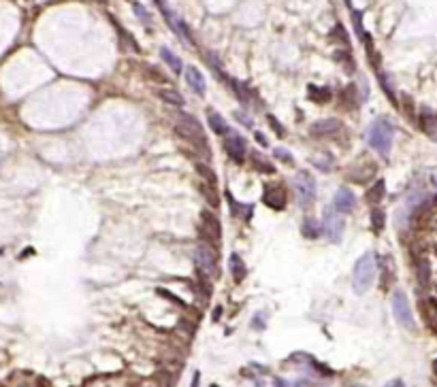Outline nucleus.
<instances>
[{"mask_svg":"<svg viewBox=\"0 0 437 387\" xmlns=\"http://www.w3.org/2000/svg\"><path fill=\"white\" fill-rule=\"evenodd\" d=\"M230 274H232V279H235L237 283H241V281L248 277V266H246V262H243V260H241V255H237V253H232V255H230Z\"/></svg>","mask_w":437,"mask_h":387,"instance_id":"2eb2a0df","label":"nucleus"},{"mask_svg":"<svg viewBox=\"0 0 437 387\" xmlns=\"http://www.w3.org/2000/svg\"><path fill=\"white\" fill-rule=\"evenodd\" d=\"M224 149H226V154H229V157L232 162L241 164L243 160H246V140H243L241 136H230L224 143Z\"/></svg>","mask_w":437,"mask_h":387,"instance_id":"9b49d317","label":"nucleus"},{"mask_svg":"<svg viewBox=\"0 0 437 387\" xmlns=\"http://www.w3.org/2000/svg\"><path fill=\"white\" fill-rule=\"evenodd\" d=\"M186 81H188V85L194 90V94H199V96H203L205 94V90H207V85H205V77L199 73V68H194V66H188L186 68Z\"/></svg>","mask_w":437,"mask_h":387,"instance_id":"f8f14e48","label":"nucleus"},{"mask_svg":"<svg viewBox=\"0 0 437 387\" xmlns=\"http://www.w3.org/2000/svg\"><path fill=\"white\" fill-rule=\"evenodd\" d=\"M226 198H229V202H230V209H232V215H237V217H243V219H250L252 217V207L250 204H239L237 200H232V196L229 192H226Z\"/></svg>","mask_w":437,"mask_h":387,"instance_id":"5701e85b","label":"nucleus"},{"mask_svg":"<svg viewBox=\"0 0 437 387\" xmlns=\"http://www.w3.org/2000/svg\"><path fill=\"white\" fill-rule=\"evenodd\" d=\"M393 136H395V126L390 124L388 119H380L371 126L369 130V145L374 147L377 154L382 157H388L390 155V147H393Z\"/></svg>","mask_w":437,"mask_h":387,"instance_id":"f03ea898","label":"nucleus"},{"mask_svg":"<svg viewBox=\"0 0 437 387\" xmlns=\"http://www.w3.org/2000/svg\"><path fill=\"white\" fill-rule=\"evenodd\" d=\"M196 173L201 174V179L205 181V183H209V185H218V177H215V173L207 166V164L196 162Z\"/></svg>","mask_w":437,"mask_h":387,"instance_id":"c85d7f7f","label":"nucleus"},{"mask_svg":"<svg viewBox=\"0 0 437 387\" xmlns=\"http://www.w3.org/2000/svg\"><path fill=\"white\" fill-rule=\"evenodd\" d=\"M160 56H162V60H165V62L168 64V66H171L173 73H177V75L182 73V62H179V58L175 56L171 49H166V47H162V49H160Z\"/></svg>","mask_w":437,"mask_h":387,"instance_id":"bb28decb","label":"nucleus"},{"mask_svg":"<svg viewBox=\"0 0 437 387\" xmlns=\"http://www.w3.org/2000/svg\"><path fill=\"white\" fill-rule=\"evenodd\" d=\"M418 277H420V283H424V285L429 283L431 272H429V264H427V260H420V262H418Z\"/></svg>","mask_w":437,"mask_h":387,"instance_id":"2f4dec72","label":"nucleus"},{"mask_svg":"<svg viewBox=\"0 0 437 387\" xmlns=\"http://www.w3.org/2000/svg\"><path fill=\"white\" fill-rule=\"evenodd\" d=\"M267 121H269V124H271V130L275 132L279 138H284V136H286V130H284V128H282V124H279V121H277V117H275V115H267Z\"/></svg>","mask_w":437,"mask_h":387,"instance_id":"7c9ffc66","label":"nucleus"},{"mask_svg":"<svg viewBox=\"0 0 437 387\" xmlns=\"http://www.w3.org/2000/svg\"><path fill=\"white\" fill-rule=\"evenodd\" d=\"M254 136H256V140H258V143H260V145H262V147H265V145H269V143H267V138H265V134H260V132H256V134H254Z\"/></svg>","mask_w":437,"mask_h":387,"instance_id":"4c0bfd02","label":"nucleus"},{"mask_svg":"<svg viewBox=\"0 0 437 387\" xmlns=\"http://www.w3.org/2000/svg\"><path fill=\"white\" fill-rule=\"evenodd\" d=\"M384 226H386V215H384L382 209H371V230H374L375 234H380L384 230Z\"/></svg>","mask_w":437,"mask_h":387,"instance_id":"393cba45","label":"nucleus"},{"mask_svg":"<svg viewBox=\"0 0 437 387\" xmlns=\"http://www.w3.org/2000/svg\"><path fill=\"white\" fill-rule=\"evenodd\" d=\"M339 102H341V107L346 109V111H352V109H356V107H358L356 85H354V83L346 85V90H343V92L339 94Z\"/></svg>","mask_w":437,"mask_h":387,"instance_id":"4468645a","label":"nucleus"},{"mask_svg":"<svg viewBox=\"0 0 437 387\" xmlns=\"http://www.w3.org/2000/svg\"><path fill=\"white\" fill-rule=\"evenodd\" d=\"M237 119H239V121H243V124H246L248 128H252V126H254V124H252V119H248V117H246V115H241V113H237Z\"/></svg>","mask_w":437,"mask_h":387,"instance_id":"c9c22d12","label":"nucleus"},{"mask_svg":"<svg viewBox=\"0 0 437 387\" xmlns=\"http://www.w3.org/2000/svg\"><path fill=\"white\" fill-rule=\"evenodd\" d=\"M158 98L160 100H165L166 104H173V107H184L186 104V100H184V96L179 94L177 90H158Z\"/></svg>","mask_w":437,"mask_h":387,"instance_id":"f3484780","label":"nucleus"},{"mask_svg":"<svg viewBox=\"0 0 437 387\" xmlns=\"http://www.w3.org/2000/svg\"><path fill=\"white\" fill-rule=\"evenodd\" d=\"M250 157H252V166L256 168V171H260V173H267V174H273L275 173V166L267 160L262 154H258V151H252L250 154Z\"/></svg>","mask_w":437,"mask_h":387,"instance_id":"dca6fc26","label":"nucleus"},{"mask_svg":"<svg viewBox=\"0 0 437 387\" xmlns=\"http://www.w3.org/2000/svg\"><path fill=\"white\" fill-rule=\"evenodd\" d=\"M158 294H160V296H162V298H168V300H173V302H177V304H184V302H182V300H177V298H175V296H173V294H171V291H165V290H158Z\"/></svg>","mask_w":437,"mask_h":387,"instance_id":"f704fd0d","label":"nucleus"},{"mask_svg":"<svg viewBox=\"0 0 437 387\" xmlns=\"http://www.w3.org/2000/svg\"><path fill=\"white\" fill-rule=\"evenodd\" d=\"M374 279H375V257H374V253H365L354 264V272H352L354 291H356V294H365L371 287V283H374Z\"/></svg>","mask_w":437,"mask_h":387,"instance_id":"7ed1b4c3","label":"nucleus"},{"mask_svg":"<svg viewBox=\"0 0 437 387\" xmlns=\"http://www.w3.org/2000/svg\"><path fill=\"white\" fill-rule=\"evenodd\" d=\"M273 155L279 157V160L286 162V164H292V162H294V160H292V154H288V151H286V149H282V147H277L275 151H273Z\"/></svg>","mask_w":437,"mask_h":387,"instance_id":"473e14b6","label":"nucleus"},{"mask_svg":"<svg viewBox=\"0 0 437 387\" xmlns=\"http://www.w3.org/2000/svg\"><path fill=\"white\" fill-rule=\"evenodd\" d=\"M201 240L211 247L213 251H220V238H222V224H220L218 215L213 211L203 209L201 211V228H199Z\"/></svg>","mask_w":437,"mask_h":387,"instance_id":"20e7f679","label":"nucleus"},{"mask_svg":"<svg viewBox=\"0 0 437 387\" xmlns=\"http://www.w3.org/2000/svg\"><path fill=\"white\" fill-rule=\"evenodd\" d=\"M252 324H254L256 328H258V330H262V328H265V319H262V315H258V317H256V319L252 321Z\"/></svg>","mask_w":437,"mask_h":387,"instance_id":"e433bc0d","label":"nucleus"},{"mask_svg":"<svg viewBox=\"0 0 437 387\" xmlns=\"http://www.w3.org/2000/svg\"><path fill=\"white\" fill-rule=\"evenodd\" d=\"M194 260H196V264H199L201 272L209 274V277H215V274H218V255H215V251L211 247H207L205 243L196 247Z\"/></svg>","mask_w":437,"mask_h":387,"instance_id":"6e6552de","label":"nucleus"},{"mask_svg":"<svg viewBox=\"0 0 437 387\" xmlns=\"http://www.w3.org/2000/svg\"><path fill=\"white\" fill-rule=\"evenodd\" d=\"M384 194H386V185H384V181H375V185L371 187L369 192H367V202L369 204H380L384 200Z\"/></svg>","mask_w":437,"mask_h":387,"instance_id":"a211bd4d","label":"nucleus"},{"mask_svg":"<svg viewBox=\"0 0 437 387\" xmlns=\"http://www.w3.org/2000/svg\"><path fill=\"white\" fill-rule=\"evenodd\" d=\"M393 310H395V319H397L399 324L405 328V330H410V332L416 330V324H414V315H412V309H410V302H407L405 294L397 291V294L393 296Z\"/></svg>","mask_w":437,"mask_h":387,"instance_id":"423d86ee","label":"nucleus"},{"mask_svg":"<svg viewBox=\"0 0 437 387\" xmlns=\"http://www.w3.org/2000/svg\"><path fill=\"white\" fill-rule=\"evenodd\" d=\"M343 130V124L339 119H322V121H316L312 128H310V132H312V136H335V134H339Z\"/></svg>","mask_w":437,"mask_h":387,"instance_id":"9d476101","label":"nucleus"},{"mask_svg":"<svg viewBox=\"0 0 437 387\" xmlns=\"http://www.w3.org/2000/svg\"><path fill=\"white\" fill-rule=\"evenodd\" d=\"M320 232H322V228H320V224L316 219H305L301 226V234L305 238H318Z\"/></svg>","mask_w":437,"mask_h":387,"instance_id":"b1692460","label":"nucleus"},{"mask_svg":"<svg viewBox=\"0 0 437 387\" xmlns=\"http://www.w3.org/2000/svg\"><path fill=\"white\" fill-rule=\"evenodd\" d=\"M354 204H356V200H354V194L352 192L339 190V192L335 194V209L339 211V213H352Z\"/></svg>","mask_w":437,"mask_h":387,"instance_id":"ddd939ff","label":"nucleus"},{"mask_svg":"<svg viewBox=\"0 0 437 387\" xmlns=\"http://www.w3.org/2000/svg\"><path fill=\"white\" fill-rule=\"evenodd\" d=\"M420 307L424 309V317H427V324L437 332V307H435V302H431V304H420Z\"/></svg>","mask_w":437,"mask_h":387,"instance_id":"c756f323","label":"nucleus"},{"mask_svg":"<svg viewBox=\"0 0 437 387\" xmlns=\"http://www.w3.org/2000/svg\"><path fill=\"white\" fill-rule=\"evenodd\" d=\"M207 121H209V126H211V130L215 134H226V132H229V124H226V119H224L222 115L209 113L207 115Z\"/></svg>","mask_w":437,"mask_h":387,"instance_id":"4be33fe9","label":"nucleus"},{"mask_svg":"<svg viewBox=\"0 0 437 387\" xmlns=\"http://www.w3.org/2000/svg\"><path fill=\"white\" fill-rule=\"evenodd\" d=\"M374 173H375V166H374V164H367L363 171H350L348 173V179L350 181H356V183H365V181L369 179Z\"/></svg>","mask_w":437,"mask_h":387,"instance_id":"a878e982","label":"nucleus"},{"mask_svg":"<svg viewBox=\"0 0 437 387\" xmlns=\"http://www.w3.org/2000/svg\"><path fill=\"white\" fill-rule=\"evenodd\" d=\"M294 190L299 194V200L303 207H310L316 198V179L312 177V173L307 171H301L299 174L294 177Z\"/></svg>","mask_w":437,"mask_h":387,"instance_id":"39448f33","label":"nucleus"},{"mask_svg":"<svg viewBox=\"0 0 437 387\" xmlns=\"http://www.w3.org/2000/svg\"><path fill=\"white\" fill-rule=\"evenodd\" d=\"M147 77H149V79H154V81H160V83H165V81H166L156 68H147Z\"/></svg>","mask_w":437,"mask_h":387,"instance_id":"72a5a7b5","label":"nucleus"},{"mask_svg":"<svg viewBox=\"0 0 437 387\" xmlns=\"http://www.w3.org/2000/svg\"><path fill=\"white\" fill-rule=\"evenodd\" d=\"M262 202H265L267 207H271L273 211H282L284 207H286V202H288V192H286V187L279 185V183L265 185Z\"/></svg>","mask_w":437,"mask_h":387,"instance_id":"1a4fd4ad","label":"nucleus"},{"mask_svg":"<svg viewBox=\"0 0 437 387\" xmlns=\"http://www.w3.org/2000/svg\"><path fill=\"white\" fill-rule=\"evenodd\" d=\"M335 62L343 64V68H346L348 73H354V70H356V64H354V60H352V56H350V51H348V49L335 51Z\"/></svg>","mask_w":437,"mask_h":387,"instance_id":"cd10ccee","label":"nucleus"},{"mask_svg":"<svg viewBox=\"0 0 437 387\" xmlns=\"http://www.w3.org/2000/svg\"><path fill=\"white\" fill-rule=\"evenodd\" d=\"M175 132L179 134L184 140H188L190 145H194L196 149H203V154L209 155V147H207V136L203 132L201 124L194 119L192 115H179L177 124H175Z\"/></svg>","mask_w":437,"mask_h":387,"instance_id":"f257e3e1","label":"nucleus"},{"mask_svg":"<svg viewBox=\"0 0 437 387\" xmlns=\"http://www.w3.org/2000/svg\"><path fill=\"white\" fill-rule=\"evenodd\" d=\"M310 98L313 102H329L331 98H333V92L329 90V87H318V85H310Z\"/></svg>","mask_w":437,"mask_h":387,"instance_id":"6ab92c4d","label":"nucleus"},{"mask_svg":"<svg viewBox=\"0 0 437 387\" xmlns=\"http://www.w3.org/2000/svg\"><path fill=\"white\" fill-rule=\"evenodd\" d=\"M320 228H322V234L331 240V243H341L343 228H346V224H343V217L339 213H335V211H326L324 221H322V226H320Z\"/></svg>","mask_w":437,"mask_h":387,"instance_id":"0eeeda50","label":"nucleus"},{"mask_svg":"<svg viewBox=\"0 0 437 387\" xmlns=\"http://www.w3.org/2000/svg\"><path fill=\"white\" fill-rule=\"evenodd\" d=\"M433 370H435V374H437V360H435V364H433Z\"/></svg>","mask_w":437,"mask_h":387,"instance_id":"58836bf2","label":"nucleus"},{"mask_svg":"<svg viewBox=\"0 0 437 387\" xmlns=\"http://www.w3.org/2000/svg\"><path fill=\"white\" fill-rule=\"evenodd\" d=\"M420 128L427 134H431V136H435V134H437V117L433 113H429V111H422V115H420Z\"/></svg>","mask_w":437,"mask_h":387,"instance_id":"412c9836","label":"nucleus"},{"mask_svg":"<svg viewBox=\"0 0 437 387\" xmlns=\"http://www.w3.org/2000/svg\"><path fill=\"white\" fill-rule=\"evenodd\" d=\"M199 190L203 194V198H205V200L209 202V207H218V204H220V198H218V190H215V185H209V183H205V181H201Z\"/></svg>","mask_w":437,"mask_h":387,"instance_id":"aec40b11","label":"nucleus"}]
</instances>
